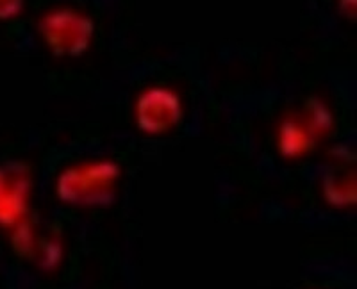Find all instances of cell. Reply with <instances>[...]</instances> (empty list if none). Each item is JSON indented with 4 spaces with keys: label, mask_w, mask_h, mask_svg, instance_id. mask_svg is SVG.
Segmentation results:
<instances>
[{
    "label": "cell",
    "mask_w": 357,
    "mask_h": 289,
    "mask_svg": "<svg viewBox=\"0 0 357 289\" xmlns=\"http://www.w3.org/2000/svg\"><path fill=\"white\" fill-rule=\"evenodd\" d=\"M177 113V97H175L174 93H170V91H149V93L139 100V120H142V123L146 122V127H149V129H155V127H165V129H167L172 122H175Z\"/></svg>",
    "instance_id": "cell-2"
},
{
    "label": "cell",
    "mask_w": 357,
    "mask_h": 289,
    "mask_svg": "<svg viewBox=\"0 0 357 289\" xmlns=\"http://www.w3.org/2000/svg\"><path fill=\"white\" fill-rule=\"evenodd\" d=\"M45 33L49 43L59 54H77L91 36V24L75 13L59 11L50 15Z\"/></svg>",
    "instance_id": "cell-1"
}]
</instances>
